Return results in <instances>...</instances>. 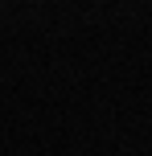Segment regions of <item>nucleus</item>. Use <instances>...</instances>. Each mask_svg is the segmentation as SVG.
<instances>
[]
</instances>
